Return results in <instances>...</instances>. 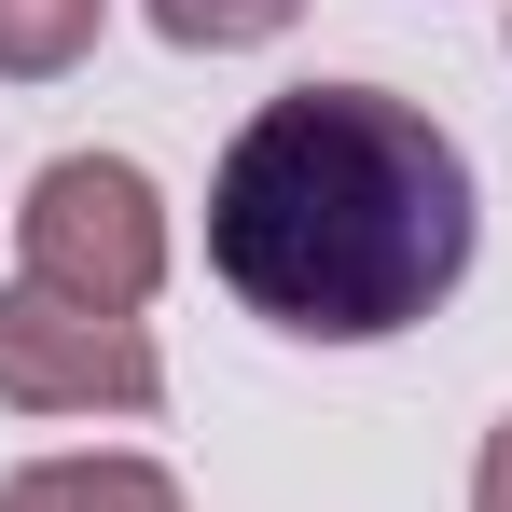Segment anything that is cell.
Listing matches in <instances>:
<instances>
[{"instance_id":"cell-1","label":"cell","mask_w":512,"mask_h":512,"mask_svg":"<svg viewBox=\"0 0 512 512\" xmlns=\"http://www.w3.org/2000/svg\"><path fill=\"white\" fill-rule=\"evenodd\" d=\"M471 153L388 84H291L208 167V277L305 346H388L471 277Z\"/></svg>"},{"instance_id":"cell-2","label":"cell","mask_w":512,"mask_h":512,"mask_svg":"<svg viewBox=\"0 0 512 512\" xmlns=\"http://www.w3.org/2000/svg\"><path fill=\"white\" fill-rule=\"evenodd\" d=\"M14 277L139 319V305L167 291V194H153V167H125V153H56V167L28 180V208H14Z\"/></svg>"},{"instance_id":"cell-3","label":"cell","mask_w":512,"mask_h":512,"mask_svg":"<svg viewBox=\"0 0 512 512\" xmlns=\"http://www.w3.org/2000/svg\"><path fill=\"white\" fill-rule=\"evenodd\" d=\"M0 402L14 416H153L167 402L153 319L42 291V277H0Z\"/></svg>"},{"instance_id":"cell-4","label":"cell","mask_w":512,"mask_h":512,"mask_svg":"<svg viewBox=\"0 0 512 512\" xmlns=\"http://www.w3.org/2000/svg\"><path fill=\"white\" fill-rule=\"evenodd\" d=\"M0 512H194L167 457H125V443H70V457H28Z\"/></svg>"},{"instance_id":"cell-5","label":"cell","mask_w":512,"mask_h":512,"mask_svg":"<svg viewBox=\"0 0 512 512\" xmlns=\"http://www.w3.org/2000/svg\"><path fill=\"white\" fill-rule=\"evenodd\" d=\"M97 14L111 0H0V84H56L97 56Z\"/></svg>"},{"instance_id":"cell-6","label":"cell","mask_w":512,"mask_h":512,"mask_svg":"<svg viewBox=\"0 0 512 512\" xmlns=\"http://www.w3.org/2000/svg\"><path fill=\"white\" fill-rule=\"evenodd\" d=\"M139 14L167 28L180 56H250V42H277V28H291L305 0H139Z\"/></svg>"},{"instance_id":"cell-7","label":"cell","mask_w":512,"mask_h":512,"mask_svg":"<svg viewBox=\"0 0 512 512\" xmlns=\"http://www.w3.org/2000/svg\"><path fill=\"white\" fill-rule=\"evenodd\" d=\"M471 512H512V416L485 429V457H471Z\"/></svg>"}]
</instances>
